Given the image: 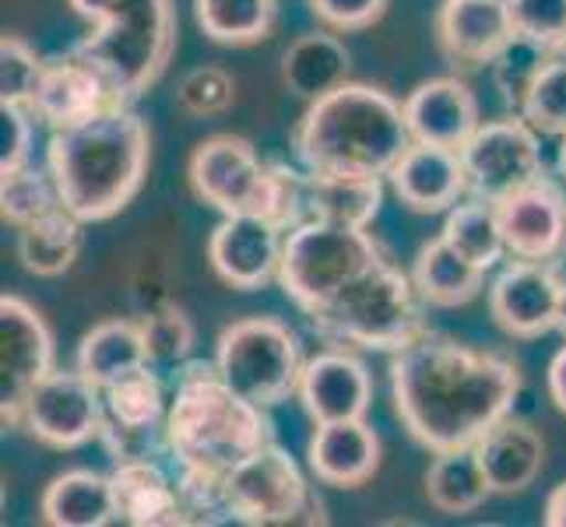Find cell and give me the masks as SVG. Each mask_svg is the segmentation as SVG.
<instances>
[{
	"label": "cell",
	"mask_w": 566,
	"mask_h": 527,
	"mask_svg": "<svg viewBox=\"0 0 566 527\" xmlns=\"http://www.w3.org/2000/svg\"><path fill=\"white\" fill-rule=\"evenodd\" d=\"M524 387L521 366L493 348L464 345L440 330L390 356L395 415L426 451L475 446L485 429L514 412Z\"/></svg>",
	"instance_id": "obj_1"
},
{
	"label": "cell",
	"mask_w": 566,
	"mask_h": 527,
	"mask_svg": "<svg viewBox=\"0 0 566 527\" xmlns=\"http://www.w3.org/2000/svg\"><path fill=\"white\" fill-rule=\"evenodd\" d=\"M151 166V130L134 103L116 99L88 120L53 130L46 169L74 219L109 222L142 193Z\"/></svg>",
	"instance_id": "obj_2"
},
{
	"label": "cell",
	"mask_w": 566,
	"mask_h": 527,
	"mask_svg": "<svg viewBox=\"0 0 566 527\" xmlns=\"http://www.w3.org/2000/svg\"><path fill=\"white\" fill-rule=\"evenodd\" d=\"M169 457L177 472L226 478L240 461L275 443L268 408L237 394L205 359H187L172 373V398L166 415Z\"/></svg>",
	"instance_id": "obj_3"
},
{
	"label": "cell",
	"mask_w": 566,
	"mask_h": 527,
	"mask_svg": "<svg viewBox=\"0 0 566 527\" xmlns=\"http://www.w3.org/2000/svg\"><path fill=\"white\" fill-rule=\"evenodd\" d=\"M412 145L405 106L377 85L345 82L306 106L292 130V155L314 172L384 176Z\"/></svg>",
	"instance_id": "obj_4"
},
{
	"label": "cell",
	"mask_w": 566,
	"mask_h": 527,
	"mask_svg": "<svg viewBox=\"0 0 566 527\" xmlns=\"http://www.w3.org/2000/svg\"><path fill=\"white\" fill-rule=\"evenodd\" d=\"M92 32L71 46L103 71L116 99L138 103L166 74L177 50V8L172 0H67Z\"/></svg>",
	"instance_id": "obj_5"
},
{
	"label": "cell",
	"mask_w": 566,
	"mask_h": 527,
	"mask_svg": "<svg viewBox=\"0 0 566 527\" xmlns=\"http://www.w3.org/2000/svg\"><path fill=\"white\" fill-rule=\"evenodd\" d=\"M422 306L426 303L412 275L384 261L306 317L327 345L395 356L405 345H412L422 330H429Z\"/></svg>",
	"instance_id": "obj_6"
},
{
	"label": "cell",
	"mask_w": 566,
	"mask_h": 527,
	"mask_svg": "<svg viewBox=\"0 0 566 527\" xmlns=\"http://www.w3.org/2000/svg\"><path fill=\"white\" fill-rule=\"evenodd\" d=\"M384 261H390L387 250L369 236V229L306 222L285 232L279 285L303 314H314Z\"/></svg>",
	"instance_id": "obj_7"
},
{
	"label": "cell",
	"mask_w": 566,
	"mask_h": 527,
	"mask_svg": "<svg viewBox=\"0 0 566 527\" xmlns=\"http://www.w3.org/2000/svg\"><path fill=\"white\" fill-rule=\"evenodd\" d=\"M214 366L237 394L261 408H275L296 394L303 345L296 330L279 317H243L219 335Z\"/></svg>",
	"instance_id": "obj_8"
},
{
	"label": "cell",
	"mask_w": 566,
	"mask_h": 527,
	"mask_svg": "<svg viewBox=\"0 0 566 527\" xmlns=\"http://www.w3.org/2000/svg\"><path fill=\"white\" fill-rule=\"evenodd\" d=\"M222 496L232 524H250V527L327 524L321 496L310 489L300 464L279 443L261 446L258 454H250L247 461L232 467L222 478Z\"/></svg>",
	"instance_id": "obj_9"
},
{
	"label": "cell",
	"mask_w": 566,
	"mask_h": 527,
	"mask_svg": "<svg viewBox=\"0 0 566 527\" xmlns=\"http://www.w3.org/2000/svg\"><path fill=\"white\" fill-rule=\"evenodd\" d=\"M190 190L222 214H268L271 162L240 134H211L190 151Z\"/></svg>",
	"instance_id": "obj_10"
},
{
	"label": "cell",
	"mask_w": 566,
	"mask_h": 527,
	"mask_svg": "<svg viewBox=\"0 0 566 527\" xmlns=\"http://www.w3.org/2000/svg\"><path fill=\"white\" fill-rule=\"evenodd\" d=\"M461 162L468 172V198L493 204L545 176L542 138L521 113H506L500 120L482 124L464 141Z\"/></svg>",
	"instance_id": "obj_11"
},
{
	"label": "cell",
	"mask_w": 566,
	"mask_h": 527,
	"mask_svg": "<svg viewBox=\"0 0 566 527\" xmlns=\"http://www.w3.org/2000/svg\"><path fill=\"white\" fill-rule=\"evenodd\" d=\"M106 422L103 387H95L82 369H53L43 377L22 404L18 429L53 451H77L99 440Z\"/></svg>",
	"instance_id": "obj_12"
},
{
	"label": "cell",
	"mask_w": 566,
	"mask_h": 527,
	"mask_svg": "<svg viewBox=\"0 0 566 527\" xmlns=\"http://www.w3.org/2000/svg\"><path fill=\"white\" fill-rule=\"evenodd\" d=\"M56 369L53 330L39 309L25 299H0V415L4 425L18 429L22 404L32 387Z\"/></svg>",
	"instance_id": "obj_13"
},
{
	"label": "cell",
	"mask_w": 566,
	"mask_h": 527,
	"mask_svg": "<svg viewBox=\"0 0 566 527\" xmlns=\"http://www.w3.org/2000/svg\"><path fill=\"white\" fill-rule=\"evenodd\" d=\"M511 261L559 264L566 253V190L549 172L496 201Z\"/></svg>",
	"instance_id": "obj_14"
},
{
	"label": "cell",
	"mask_w": 566,
	"mask_h": 527,
	"mask_svg": "<svg viewBox=\"0 0 566 527\" xmlns=\"http://www.w3.org/2000/svg\"><path fill=\"white\" fill-rule=\"evenodd\" d=\"M285 229L268 214H222L208 240V264L226 285L258 292L282 271Z\"/></svg>",
	"instance_id": "obj_15"
},
{
	"label": "cell",
	"mask_w": 566,
	"mask_h": 527,
	"mask_svg": "<svg viewBox=\"0 0 566 527\" xmlns=\"http://www.w3.org/2000/svg\"><path fill=\"white\" fill-rule=\"evenodd\" d=\"M559 292L556 264L511 261L490 285V314L503 335L535 341L559 327Z\"/></svg>",
	"instance_id": "obj_16"
},
{
	"label": "cell",
	"mask_w": 566,
	"mask_h": 527,
	"mask_svg": "<svg viewBox=\"0 0 566 527\" xmlns=\"http://www.w3.org/2000/svg\"><path fill=\"white\" fill-rule=\"evenodd\" d=\"M296 398L314 425L366 419L374 404V377L353 348L331 345L303 362Z\"/></svg>",
	"instance_id": "obj_17"
},
{
	"label": "cell",
	"mask_w": 566,
	"mask_h": 527,
	"mask_svg": "<svg viewBox=\"0 0 566 527\" xmlns=\"http://www.w3.org/2000/svg\"><path fill=\"white\" fill-rule=\"evenodd\" d=\"M514 35L506 0H443L437 8L440 53L461 71L493 64Z\"/></svg>",
	"instance_id": "obj_18"
},
{
	"label": "cell",
	"mask_w": 566,
	"mask_h": 527,
	"mask_svg": "<svg viewBox=\"0 0 566 527\" xmlns=\"http://www.w3.org/2000/svg\"><path fill=\"white\" fill-rule=\"evenodd\" d=\"M387 183L395 198L416 214H440L451 211L468 198V172L458 148L412 141L405 155L387 172Z\"/></svg>",
	"instance_id": "obj_19"
},
{
	"label": "cell",
	"mask_w": 566,
	"mask_h": 527,
	"mask_svg": "<svg viewBox=\"0 0 566 527\" xmlns=\"http://www.w3.org/2000/svg\"><path fill=\"white\" fill-rule=\"evenodd\" d=\"M109 103H116V92L109 88L103 71L71 50L67 56H56V61L46 64L43 82H39V92L29 109L35 124L64 130L88 120L92 113H99Z\"/></svg>",
	"instance_id": "obj_20"
},
{
	"label": "cell",
	"mask_w": 566,
	"mask_h": 527,
	"mask_svg": "<svg viewBox=\"0 0 566 527\" xmlns=\"http://www.w3.org/2000/svg\"><path fill=\"white\" fill-rule=\"evenodd\" d=\"M405 120L412 141L464 148V141L482 127L475 92L461 77H429L405 95Z\"/></svg>",
	"instance_id": "obj_21"
},
{
	"label": "cell",
	"mask_w": 566,
	"mask_h": 527,
	"mask_svg": "<svg viewBox=\"0 0 566 527\" xmlns=\"http://www.w3.org/2000/svg\"><path fill=\"white\" fill-rule=\"evenodd\" d=\"M310 472L331 489H359L380 467V436L366 419L321 422L306 446Z\"/></svg>",
	"instance_id": "obj_22"
},
{
	"label": "cell",
	"mask_w": 566,
	"mask_h": 527,
	"mask_svg": "<svg viewBox=\"0 0 566 527\" xmlns=\"http://www.w3.org/2000/svg\"><path fill=\"white\" fill-rule=\"evenodd\" d=\"M116 520L130 527H177L180 514V485L166 475L159 457H130L113 467Z\"/></svg>",
	"instance_id": "obj_23"
},
{
	"label": "cell",
	"mask_w": 566,
	"mask_h": 527,
	"mask_svg": "<svg viewBox=\"0 0 566 527\" xmlns=\"http://www.w3.org/2000/svg\"><path fill=\"white\" fill-rule=\"evenodd\" d=\"M482 472L493 485V496H517L528 493L545 464V443L535 425L514 415L500 419L485 436L475 443Z\"/></svg>",
	"instance_id": "obj_24"
},
{
	"label": "cell",
	"mask_w": 566,
	"mask_h": 527,
	"mask_svg": "<svg viewBox=\"0 0 566 527\" xmlns=\"http://www.w3.org/2000/svg\"><path fill=\"white\" fill-rule=\"evenodd\" d=\"M348 71H353V53L335 35V29L300 35L282 56V85L306 103L342 88L348 82Z\"/></svg>",
	"instance_id": "obj_25"
},
{
	"label": "cell",
	"mask_w": 566,
	"mask_h": 527,
	"mask_svg": "<svg viewBox=\"0 0 566 527\" xmlns=\"http://www.w3.org/2000/svg\"><path fill=\"white\" fill-rule=\"evenodd\" d=\"M39 514L53 527H106L116 524V493L113 478L88 472V467H74V472L56 475L43 499H39Z\"/></svg>",
	"instance_id": "obj_26"
},
{
	"label": "cell",
	"mask_w": 566,
	"mask_h": 527,
	"mask_svg": "<svg viewBox=\"0 0 566 527\" xmlns=\"http://www.w3.org/2000/svg\"><path fill=\"white\" fill-rule=\"evenodd\" d=\"M412 282L426 306L458 309L479 299V292L485 288V271L475 267L472 261H464L451 243L437 236L419 246L412 264Z\"/></svg>",
	"instance_id": "obj_27"
},
{
	"label": "cell",
	"mask_w": 566,
	"mask_h": 527,
	"mask_svg": "<svg viewBox=\"0 0 566 527\" xmlns=\"http://www.w3.org/2000/svg\"><path fill=\"white\" fill-rule=\"evenodd\" d=\"M74 366L95 383V387H109L116 380H124L134 369L151 366L145 335H142V320H103L95 324L88 335L77 345Z\"/></svg>",
	"instance_id": "obj_28"
},
{
	"label": "cell",
	"mask_w": 566,
	"mask_h": 527,
	"mask_svg": "<svg viewBox=\"0 0 566 527\" xmlns=\"http://www.w3.org/2000/svg\"><path fill=\"white\" fill-rule=\"evenodd\" d=\"M82 219H74L67 208H56L43 219L18 229V261L35 278H61L82 257L85 232Z\"/></svg>",
	"instance_id": "obj_29"
},
{
	"label": "cell",
	"mask_w": 566,
	"mask_h": 527,
	"mask_svg": "<svg viewBox=\"0 0 566 527\" xmlns=\"http://www.w3.org/2000/svg\"><path fill=\"white\" fill-rule=\"evenodd\" d=\"M493 496V485L482 472V461L475 446H451V451H437L433 464L426 472V499L437 506L440 514H475L479 506Z\"/></svg>",
	"instance_id": "obj_30"
},
{
	"label": "cell",
	"mask_w": 566,
	"mask_h": 527,
	"mask_svg": "<svg viewBox=\"0 0 566 527\" xmlns=\"http://www.w3.org/2000/svg\"><path fill=\"white\" fill-rule=\"evenodd\" d=\"M198 29L219 46H253L279 22V0H193Z\"/></svg>",
	"instance_id": "obj_31"
},
{
	"label": "cell",
	"mask_w": 566,
	"mask_h": 527,
	"mask_svg": "<svg viewBox=\"0 0 566 527\" xmlns=\"http://www.w3.org/2000/svg\"><path fill=\"white\" fill-rule=\"evenodd\" d=\"M440 236L451 243L464 261L482 271H493L506 257V240L500 229V214L493 201L464 198L447 211Z\"/></svg>",
	"instance_id": "obj_32"
},
{
	"label": "cell",
	"mask_w": 566,
	"mask_h": 527,
	"mask_svg": "<svg viewBox=\"0 0 566 527\" xmlns=\"http://www.w3.org/2000/svg\"><path fill=\"white\" fill-rule=\"evenodd\" d=\"M0 176H4V180H0V214H4V222H11L14 229L64 208L61 190H56L50 169L22 166Z\"/></svg>",
	"instance_id": "obj_33"
},
{
	"label": "cell",
	"mask_w": 566,
	"mask_h": 527,
	"mask_svg": "<svg viewBox=\"0 0 566 527\" xmlns=\"http://www.w3.org/2000/svg\"><path fill=\"white\" fill-rule=\"evenodd\" d=\"M521 116L538 134L566 138V43L553 46L538 77L528 88V99L521 106Z\"/></svg>",
	"instance_id": "obj_34"
},
{
	"label": "cell",
	"mask_w": 566,
	"mask_h": 527,
	"mask_svg": "<svg viewBox=\"0 0 566 527\" xmlns=\"http://www.w3.org/2000/svg\"><path fill=\"white\" fill-rule=\"evenodd\" d=\"M142 335H145V348L151 366H172L193 359V345H198V330H193V320L184 314L180 306L163 303L155 309H145L142 317Z\"/></svg>",
	"instance_id": "obj_35"
},
{
	"label": "cell",
	"mask_w": 566,
	"mask_h": 527,
	"mask_svg": "<svg viewBox=\"0 0 566 527\" xmlns=\"http://www.w3.org/2000/svg\"><path fill=\"white\" fill-rule=\"evenodd\" d=\"M545 56H549V46L535 43V39L514 35L511 43L503 46V53L490 64L493 67V85L500 92L503 106L511 113H521L524 99H528V88L538 77Z\"/></svg>",
	"instance_id": "obj_36"
},
{
	"label": "cell",
	"mask_w": 566,
	"mask_h": 527,
	"mask_svg": "<svg viewBox=\"0 0 566 527\" xmlns=\"http://www.w3.org/2000/svg\"><path fill=\"white\" fill-rule=\"evenodd\" d=\"M43 71L46 64L39 61V53L22 35L0 39V103L32 106L39 82H43Z\"/></svg>",
	"instance_id": "obj_37"
},
{
	"label": "cell",
	"mask_w": 566,
	"mask_h": 527,
	"mask_svg": "<svg viewBox=\"0 0 566 527\" xmlns=\"http://www.w3.org/2000/svg\"><path fill=\"white\" fill-rule=\"evenodd\" d=\"M232 99H237V82L214 64L193 67L177 85V106L187 116H219L232 106Z\"/></svg>",
	"instance_id": "obj_38"
},
{
	"label": "cell",
	"mask_w": 566,
	"mask_h": 527,
	"mask_svg": "<svg viewBox=\"0 0 566 527\" xmlns=\"http://www.w3.org/2000/svg\"><path fill=\"white\" fill-rule=\"evenodd\" d=\"M514 32L542 46L566 43V0H506Z\"/></svg>",
	"instance_id": "obj_39"
},
{
	"label": "cell",
	"mask_w": 566,
	"mask_h": 527,
	"mask_svg": "<svg viewBox=\"0 0 566 527\" xmlns=\"http://www.w3.org/2000/svg\"><path fill=\"white\" fill-rule=\"evenodd\" d=\"M35 116L29 106L0 103V172L29 166Z\"/></svg>",
	"instance_id": "obj_40"
},
{
	"label": "cell",
	"mask_w": 566,
	"mask_h": 527,
	"mask_svg": "<svg viewBox=\"0 0 566 527\" xmlns=\"http://www.w3.org/2000/svg\"><path fill=\"white\" fill-rule=\"evenodd\" d=\"M387 4L390 0H310V11L335 32H363L380 22Z\"/></svg>",
	"instance_id": "obj_41"
},
{
	"label": "cell",
	"mask_w": 566,
	"mask_h": 527,
	"mask_svg": "<svg viewBox=\"0 0 566 527\" xmlns=\"http://www.w3.org/2000/svg\"><path fill=\"white\" fill-rule=\"evenodd\" d=\"M545 383H549V398H553V404L566 415V345L553 356V362H549V377H545Z\"/></svg>",
	"instance_id": "obj_42"
},
{
	"label": "cell",
	"mask_w": 566,
	"mask_h": 527,
	"mask_svg": "<svg viewBox=\"0 0 566 527\" xmlns=\"http://www.w3.org/2000/svg\"><path fill=\"white\" fill-rule=\"evenodd\" d=\"M542 520H545V527H566V482H559L549 493V499H545Z\"/></svg>",
	"instance_id": "obj_43"
},
{
	"label": "cell",
	"mask_w": 566,
	"mask_h": 527,
	"mask_svg": "<svg viewBox=\"0 0 566 527\" xmlns=\"http://www.w3.org/2000/svg\"><path fill=\"white\" fill-rule=\"evenodd\" d=\"M559 330L566 338V278H563V292H559Z\"/></svg>",
	"instance_id": "obj_44"
},
{
	"label": "cell",
	"mask_w": 566,
	"mask_h": 527,
	"mask_svg": "<svg viewBox=\"0 0 566 527\" xmlns=\"http://www.w3.org/2000/svg\"><path fill=\"white\" fill-rule=\"evenodd\" d=\"M556 162H559V172H563V180H566V138H559V155H556Z\"/></svg>",
	"instance_id": "obj_45"
}]
</instances>
